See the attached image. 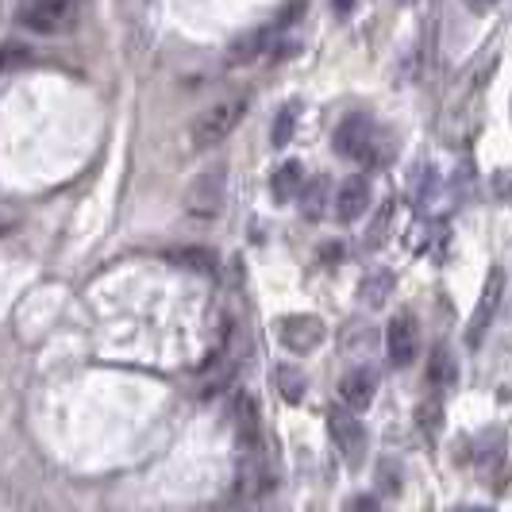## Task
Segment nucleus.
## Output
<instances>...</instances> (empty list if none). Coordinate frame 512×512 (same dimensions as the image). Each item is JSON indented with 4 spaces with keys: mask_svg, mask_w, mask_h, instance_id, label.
<instances>
[{
    "mask_svg": "<svg viewBox=\"0 0 512 512\" xmlns=\"http://www.w3.org/2000/svg\"><path fill=\"white\" fill-rule=\"evenodd\" d=\"M378 147H385L378 139V128L370 120V112H351L339 128H335V154L351 158V162H366V166H385V158Z\"/></svg>",
    "mask_w": 512,
    "mask_h": 512,
    "instance_id": "f257e3e1",
    "label": "nucleus"
},
{
    "mask_svg": "<svg viewBox=\"0 0 512 512\" xmlns=\"http://www.w3.org/2000/svg\"><path fill=\"white\" fill-rule=\"evenodd\" d=\"M247 108H251V101H247V97H228V101H220V104H212V108H205V112L193 120V131H189L193 147H197V151H208V147L224 143L231 131L243 124Z\"/></svg>",
    "mask_w": 512,
    "mask_h": 512,
    "instance_id": "f03ea898",
    "label": "nucleus"
},
{
    "mask_svg": "<svg viewBox=\"0 0 512 512\" xmlns=\"http://www.w3.org/2000/svg\"><path fill=\"white\" fill-rule=\"evenodd\" d=\"M328 432H332L339 459L347 462L351 470H359L366 462V428H362L359 412L347 409V405H332L328 409Z\"/></svg>",
    "mask_w": 512,
    "mask_h": 512,
    "instance_id": "7ed1b4c3",
    "label": "nucleus"
},
{
    "mask_svg": "<svg viewBox=\"0 0 512 512\" xmlns=\"http://www.w3.org/2000/svg\"><path fill=\"white\" fill-rule=\"evenodd\" d=\"M501 297H505V270L493 266L486 285H482V297H478V305L470 312V324H466V343H470V347H482L489 324H493V316H497V308H501Z\"/></svg>",
    "mask_w": 512,
    "mask_h": 512,
    "instance_id": "20e7f679",
    "label": "nucleus"
},
{
    "mask_svg": "<svg viewBox=\"0 0 512 512\" xmlns=\"http://www.w3.org/2000/svg\"><path fill=\"white\" fill-rule=\"evenodd\" d=\"M278 339L289 355H312L324 343V320L312 312H289L278 320Z\"/></svg>",
    "mask_w": 512,
    "mask_h": 512,
    "instance_id": "39448f33",
    "label": "nucleus"
},
{
    "mask_svg": "<svg viewBox=\"0 0 512 512\" xmlns=\"http://www.w3.org/2000/svg\"><path fill=\"white\" fill-rule=\"evenodd\" d=\"M224 193H228V170L224 166H212L208 174L193 181L189 189V212L193 216H216L224 205Z\"/></svg>",
    "mask_w": 512,
    "mask_h": 512,
    "instance_id": "423d86ee",
    "label": "nucleus"
},
{
    "mask_svg": "<svg viewBox=\"0 0 512 512\" xmlns=\"http://www.w3.org/2000/svg\"><path fill=\"white\" fill-rule=\"evenodd\" d=\"M66 16H70V0H20V24L27 31L51 35L66 27Z\"/></svg>",
    "mask_w": 512,
    "mask_h": 512,
    "instance_id": "0eeeda50",
    "label": "nucleus"
},
{
    "mask_svg": "<svg viewBox=\"0 0 512 512\" xmlns=\"http://www.w3.org/2000/svg\"><path fill=\"white\" fill-rule=\"evenodd\" d=\"M416 347H420V335H416V320L412 316H393L389 328H385V355L397 370H405L416 359Z\"/></svg>",
    "mask_w": 512,
    "mask_h": 512,
    "instance_id": "6e6552de",
    "label": "nucleus"
},
{
    "mask_svg": "<svg viewBox=\"0 0 512 512\" xmlns=\"http://www.w3.org/2000/svg\"><path fill=\"white\" fill-rule=\"evenodd\" d=\"M374 393H378V370L374 366H355V370H347L343 374V382H339V397H343V405L347 409H370V401H374Z\"/></svg>",
    "mask_w": 512,
    "mask_h": 512,
    "instance_id": "1a4fd4ad",
    "label": "nucleus"
},
{
    "mask_svg": "<svg viewBox=\"0 0 512 512\" xmlns=\"http://www.w3.org/2000/svg\"><path fill=\"white\" fill-rule=\"evenodd\" d=\"M235 443L243 447V455H251V451H262V424H258V405L255 397H247V393H239L235 397Z\"/></svg>",
    "mask_w": 512,
    "mask_h": 512,
    "instance_id": "9d476101",
    "label": "nucleus"
},
{
    "mask_svg": "<svg viewBox=\"0 0 512 512\" xmlns=\"http://www.w3.org/2000/svg\"><path fill=\"white\" fill-rule=\"evenodd\" d=\"M366 208H370V181L355 174V178L343 181L339 193H335V216L343 224H355L359 216H366Z\"/></svg>",
    "mask_w": 512,
    "mask_h": 512,
    "instance_id": "9b49d317",
    "label": "nucleus"
},
{
    "mask_svg": "<svg viewBox=\"0 0 512 512\" xmlns=\"http://www.w3.org/2000/svg\"><path fill=\"white\" fill-rule=\"evenodd\" d=\"M301 189H305V166L297 158H289V162L278 166V174L270 178V193H274L278 205H289V201L301 197Z\"/></svg>",
    "mask_w": 512,
    "mask_h": 512,
    "instance_id": "f8f14e48",
    "label": "nucleus"
},
{
    "mask_svg": "<svg viewBox=\"0 0 512 512\" xmlns=\"http://www.w3.org/2000/svg\"><path fill=\"white\" fill-rule=\"evenodd\" d=\"M424 378H428V385H432L436 393H443V389H451V385L459 382V362H455V355H451L443 343L432 347V359L424 366Z\"/></svg>",
    "mask_w": 512,
    "mask_h": 512,
    "instance_id": "ddd939ff",
    "label": "nucleus"
},
{
    "mask_svg": "<svg viewBox=\"0 0 512 512\" xmlns=\"http://www.w3.org/2000/svg\"><path fill=\"white\" fill-rule=\"evenodd\" d=\"M274 385H278L282 401H289V405H301V401H305L308 378H305V370H297L293 362H282V366L274 370Z\"/></svg>",
    "mask_w": 512,
    "mask_h": 512,
    "instance_id": "4468645a",
    "label": "nucleus"
},
{
    "mask_svg": "<svg viewBox=\"0 0 512 512\" xmlns=\"http://www.w3.org/2000/svg\"><path fill=\"white\" fill-rule=\"evenodd\" d=\"M393 285H397V278L389 274V270H374V274H366L359 285V297L366 301V308H382L385 297L393 293Z\"/></svg>",
    "mask_w": 512,
    "mask_h": 512,
    "instance_id": "2eb2a0df",
    "label": "nucleus"
},
{
    "mask_svg": "<svg viewBox=\"0 0 512 512\" xmlns=\"http://www.w3.org/2000/svg\"><path fill=\"white\" fill-rule=\"evenodd\" d=\"M170 262L193 270V274H216V266H220V258L205 247H178V251H170Z\"/></svg>",
    "mask_w": 512,
    "mask_h": 512,
    "instance_id": "dca6fc26",
    "label": "nucleus"
},
{
    "mask_svg": "<svg viewBox=\"0 0 512 512\" xmlns=\"http://www.w3.org/2000/svg\"><path fill=\"white\" fill-rule=\"evenodd\" d=\"M301 212L305 220H320L328 212V178H312L301 189Z\"/></svg>",
    "mask_w": 512,
    "mask_h": 512,
    "instance_id": "f3484780",
    "label": "nucleus"
},
{
    "mask_svg": "<svg viewBox=\"0 0 512 512\" xmlns=\"http://www.w3.org/2000/svg\"><path fill=\"white\" fill-rule=\"evenodd\" d=\"M297 112H301V104L297 101H289L278 108V120H274V131H270V143H274V147H289L293 128H297Z\"/></svg>",
    "mask_w": 512,
    "mask_h": 512,
    "instance_id": "a211bd4d",
    "label": "nucleus"
},
{
    "mask_svg": "<svg viewBox=\"0 0 512 512\" xmlns=\"http://www.w3.org/2000/svg\"><path fill=\"white\" fill-rule=\"evenodd\" d=\"M416 424L424 428V436L436 443L439 424H443V405H439V397H428V401H420V405H416Z\"/></svg>",
    "mask_w": 512,
    "mask_h": 512,
    "instance_id": "6ab92c4d",
    "label": "nucleus"
},
{
    "mask_svg": "<svg viewBox=\"0 0 512 512\" xmlns=\"http://www.w3.org/2000/svg\"><path fill=\"white\" fill-rule=\"evenodd\" d=\"M266 39H270L266 31H251V35H243V39L231 47L228 58H231V62H251L258 51H266Z\"/></svg>",
    "mask_w": 512,
    "mask_h": 512,
    "instance_id": "aec40b11",
    "label": "nucleus"
},
{
    "mask_svg": "<svg viewBox=\"0 0 512 512\" xmlns=\"http://www.w3.org/2000/svg\"><path fill=\"white\" fill-rule=\"evenodd\" d=\"M347 512H382V505H378V497H351V505H347Z\"/></svg>",
    "mask_w": 512,
    "mask_h": 512,
    "instance_id": "412c9836",
    "label": "nucleus"
},
{
    "mask_svg": "<svg viewBox=\"0 0 512 512\" xmlns=\"http://www.w3.org/2000/svg\"><path fill=\"white\" fill-rule=\"evenodd\" d=\"M359 0H332V8L339 12V16H351V8H355Z\"/></svg>",
    "mask_w": 512,
    "mask_h": 512,
    "instance_id": "4be33fe9",
    "label": "nucleus"
},
{
    "mask_svg": "<svg viewBox=\"0 0 512 512\" xmlns=\"http://www.w3.org/2000/svg\"><path fill=\"white\" fill-rule=\"evenodd\" d=\"M493 4H497V0H466V8H470V12H489Z\"/></svg>",
    "mask_w": 512,
    "mask_h": 512,
    "instance_id": "5701e85b",
    "label": "nucleus"
},
{
    "mask_svg": "<svg viewBox=\"0 0 512 512\" xmlns=\"http://www.w3.org/2000/svg\"><path fill=\"white\" fill-rule=\"evenodd\" d=\"M451 512H493V509H482V505H459V509H451Z\"/></svg>",
    "mask_w": 512,
    "mask_h": 512,
    "instance_id": "b1692460",
    "label": "nucleus"
},
{
    "mask_svg": "<svg viewBox=\"0 0 512 512\" xmlns=\"http://www.w3.org/2000/svg\"><path fill=\"white\" fill-rule=\"evenodd\" d=\"M0 228H4V220H0Z\"/></svg>",
    "mask_w": 512,
    "mask_h": 512,
    "instance_id": "393cba45",
    "label": "nucleus"
},
{
    "mask_svg": "<svg viewBox=\"0 0 512 512\" xmlns=\"http://www.w3.org/2000/svg\"><path fill=\"white\" fill-rule=\"evenodd\" d=\"M405 4H409V0H405Z\"/></svg>",
    "mask_w": 512,
    "mask_h": 512,
    "instance_id": "a878e982",
    "label": "nucleus"
}]
</instances>
